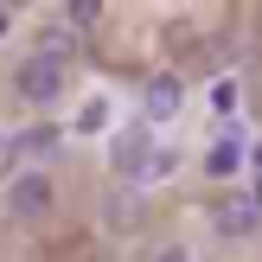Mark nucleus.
<instances>
[{
	"label": "nucleus",
	"instance_id": "f257e3e1",
	"mask_svg": "<svg viewBox=\"0 0 262 262\" xmlns=\"http://www.w3.org/2000/svg\"><path fill=\"white\" fill-rule=\"evenodd\" d=\"M19 96L32 102V109H45V102L64 96V83H71V64H64V51H32V58L19 64Z\"/></svg>",
	"mask_w": 262,
	"mask_h": 262
},
{
	"label": "nucleus",
	"instance_id": "f03ea898",
	"mask_svg": "<svg viewBox=\"0 0 262 262\" xmlns=\"http://www.w3.org/2000/svg\"><path fill=\"white\" fill-rule=\"evenodd\" d=\"M7 211H13V217H45V211H51V179H45V173H13Z\"/></svg>",
	"mask_w": 262,
	"mask_h": 262
},
{
	"label": "nucleus",
	"instance_id": "7ed1b4c3",
	"mask_svg": "<svg viewBox=\"0 0 262 262\" xmlns=\"http://www.w3.org/2000/svg\"><path fill=\"white\" fill-rule=\"evenodd\" d=\"M179 102H186V90H179V77H154V83H147V115H154V122H166V115H179Z\"/></svg>",
	"mask_w": 262,
	"mask_h": 262
},
{
	"label": "nucleus",
	"instance_id": "20e7f679",
	"mask_svg": "<svg viewBox=\"0 0 262 262\" xmlns=\"http://www.w3.org/2000/svg\"><path fill=\"white\" fill-rule=\"evenodd\" d=\"M141 154H147V122H135V128H122V141H115V166H135Z\"/></svg>",
	"mask_w": 262,
	"mask_h": 262
},
{
	"label": "nucleus",
	"instance_id": "39448f33",
	"mask_svg": "<svg viewBox=\"0 0 262 262\" xmlns=\"http://www.w3.org/2000/svg\"><path fill=\"white\" fill-rule=\"evenodd\" d=\"M256 224V205L250 199H243V205H217V230H224V237H230V230H250Z\"/></svg>",
	"mask_w": 262,
	"mask_h": 262
},
{
	"label": "nucleus",
	"instance_id": "423d86ee",
	"mask_svg": "<svg viewBox=\"0 0 262 262\" xmlns=\"http://www.w3.org/2000/svg\"><path fill=\"white\" fill-rule=\"evenodd\" d=\"M237 160H243V147H237V141H217V147L205 154V166H211L217 179H224V173H237Z\"/></svg>",
	"mask_w": 262,
	"mask_h": 262
},
{
	"label": "nucleus",
	"instance_id": "0eeeda50",
	"mask_svg": "<svg viewBox=\"0 0 262 262\" xmlns=\"http://www.w3.org/2000/svg\"><path fill=\"white\" fill-rule=\"evenodd\" d=\"M26 147H32V154H51V147H58V128H26V135H19V154Z\"/></svg>",
	"mask_w": 262,
	"mask_h": 262
},
{
	"label": "nucleus",
	"instance_id": "6e6552de",
	"mask_svg": "<svg viewBox=\"0 0 262 262\" xmlns=\"http://www.w3.org/2000/svg\"><path fill=\"white\" fill-rule=\"evenodd\" d=\"M96 19H102L96 0H71V26H96Z\"/></svg>",
	"mask_w": 262,
	"mask_h": 262
},
{
	"label": "nucleus",
	"instance_id": "1a4fd4ad",
	"mask_svg": "<svg viewBox=\"0 0 262 262\" xmlns=\"http://www.w3.org/2000/svg\"><path fill=\"white\" fill-rule=\"evenodd\" d=\"M154 262H192V256L179 250V243H166V250H154Z\"/></svg>",
	"mask_w": 262,
	"mask_h": 262
},
{
	"label": "nucleus",
	"instance_id": "9d476101",
	"mask_svg": "<svg viewBox=\"0 0 262 262\" xmlns=\"http://www.w3.org/2000/svg\"><path fill=\"white\" fill-rule=\"evenodd\" d=\"M7 26H13V7H0V38H7Z\"/></svg>",
	"mask_w": 262,
	"mask_h": 262
},
{
	"label": "nucleus",
	"instance_id": "9b49d317",
	"mask_svg": "<svg viewBox=\"0 0 262 262\" xmlns=\"http://www.w3.org/2000/svg\"><path fill=\"white\" fill-rule=\"evenodd\" d=\"M0 160H7V135H0Z\"/></svg>",
	"mask_w": 262,
	"mask_h": 262
}]
</instances>
